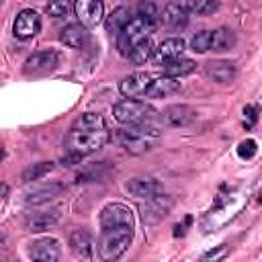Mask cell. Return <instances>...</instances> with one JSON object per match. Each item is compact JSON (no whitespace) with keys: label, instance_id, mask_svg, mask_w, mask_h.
<instances>
[{"label":"cell","instance_id":"cell-16","mask_svg":"<svg viewBox=\"0 0 262 262\" xmlns=\"http://www.w3.org/2000/svg\"><path fill=\"white\" fill-rule=\"evenodd\" d=\"M205 72H207L209 78H213L219 84H229L235 78V66L231 61H221V59L207 61L205 63Z\"/></svg>","mask_w":262,"mask_h":262},{"label":"cell","instance_id":"cell-26","mask_svg":"<svg viewBox=\"0 0 262 262\" xmlns=\"http://www.w3.org/2000/svg\"><path fill=\"white\" fill-rule=\"evenodd\" d=\"M63 190V186L61 184H47V186H43V188H39V190H31L29 194H27V203H43V201H49V199H53L55 194H59Z\"/></svg>","mask_w":262,"mask_h":262},{"label":"cell","instance_id":"cell-32","mask_svg":"<svg viewBox=\"0 0 262 262\" xmlns=\"http://www.w3.org/2000/svg\"><path fill=\"white\" fill-rule=\"evenodd\" d=\"M237 154L242 156V158H252L254 154H256V141L254 139H246V141H242L239 143V147H237Z\"/></svg>","mask_w":262,"mask_h":262},{"label":"cell","instance_id":"cell-1","mask_svg":"<svg viewBox=\"0 0 262 262\" xmlns=\"http://www.w3.org/2000/svg\"><path fill=\"white\" fill-rule=\"evenodd\" d=\"M111 139V133L104 129H92V131H80V129H70L66 137V147L72 154L78 156H88L98 149H102Z\"/></svg>","mask_w":262,"mask_h":262},{"label":"cell","instance_id":"cell-18","mask_svg":"<svg viewBox=\"0 0 262 262\" xmlns=\"http://www.w3.org/2000/svg\"><path fill=\"white\" fill-rule=\"evenodd\" d=\"M162 20H164L168 27H172V29H180V27H184V25L188 23V12H186L184 6L176 4V2H170V4L164 8Z\"/></svg>","mask_w":262,"mask_h":262},{"label":"cell","instance_id":"cell-11","mask_svg":"<svg viewBox=\"0 0 262 262\" xmlns=\"http://www.w3.org/2000/svg\"><path fill=\"white\" fill-rule=\"evenodd\" d=\"M184 47H186V43L182 41V39H178V37H172V39H166V41H162L160 45H158V49H154V61L158 63V66H162V63H166V61H170V59H174V57H180L182 53H184Z\"/></svg>","mask_w":262,"mask_h":262},{"label":"cell","instance_id":"cell-6","mask_svg":"<svg viewBox=\"0 0 262 262\" xmlns=\"http://www.w3.org/2000/svg\"><path fill=\"white\" fill-rule=\"evenodd\" d=\"M117 141L131 154H143V151H149L151 149V141H149V135H145L139 127L131 125L129 129H119L117 131Z\"/></svg>","mask_w":262,"mask_h":262},{"label":"cell","instance_id":"cell-10","mask_svg":"<svg viewBox=\"0 0 262 262\" xmlns=\"http://www.w3.org/2000/svg\"><path fill=\"white\" fill-rule=\"evenodd\" d=\"M151 74H145V72H137V74H131L127 76L121 84H119V90L123 96L127 98H137V96H143L149 82H151Z\"/></svg>","mask_w":262,"mask_h":262},{"label":"cell","instance_id":"cell-21","mask_svg":"<svg viewBox=\"0 0 262 262\" xmlns=\"http://www.w3.org/2000/svg\"><path fill=\"white\" fill-rule=\"evenodd\" d=\"M151 55H154V43L149 41V37H145V39L137 41V43L131 47V51H129L127 57H129L135 66H141V63H145L147 59H151Z\"/></svg>","mask_w":262,"mask_h":262},{"label":"cell","instance_id":"cell-8","mask_svg":"<svg viewBox=\"0 0 262 262\" xmlns=\"http://www.w3.org/2000/svg\"><path fill=\"white\" fill-rule=\"evenodd\" d=\"M39 31H41V16L35 10H31V8L20 10L18 16H16V20H14V37H18V39H31Z\"/></svg>","mask_w":262,"mask_h":262},{"label":"cell","instance_id":"cell-12","mask_svg":"<svg viewBox=\"0 0 262 262\" xmlns=\"http://www.w3.org/2000/svg\"><path fill=\"white\" fill-rule=\"evenodd\" d=\"M180 90V82H176V78L172 76H160V78H151L143 98H164L168 94H174Z\"/></svg>","mask_w":262,"mask_h":262},{"label":"cell","instance_id":"cell-33","mask_svg":"<svg viewBox=\"0 0 262 262\" xmlns=\"http://www.w3.org/2000/svg\"><path fill=\"white\" fill-rule=\"evenodd\" d=\"M6 190H8V188H6V184H0V196H2Z\"/></svg>","mask_w":262,"mask_h":262},{"label":"cell","instance_id":"cell-28","mask_svg":"<svg viewBox=\"0 0 262 262\" xmlns=\"http://www.w3.org/2000/svg\"><path fill=\"white\" fill-rule=\"evenodd\" d=\"M51 168H53L51 162H39V164H33L31 168H27V170L23 172V180H27V182H31V180H39L41 176H45L47 172H51Z\"/></svg>","mask_w":262,"mask_h":262},{"label":"cell","instance_id":"cell-24","mask_svg":"<svg viewBox=\"0 0 262 262\" xmlns=\"http://www.w3.org/2000/svg\"><path fill=\"white\" fill-rule=\"evenodd\" d=\"M104 127H106L104 117L98 113H84L72 125V129H80V131H92V129H104Z\"/></svg>","mask_w":262,"mask_h":262},{"label":"cell","instance_id":"cell-20","mask_svg":"<svg viewBox=\"0 0 262 262\" xmlns=\"http://www.w3.org/2000/svg\"><path fill=\"white\" fill-rule=\"evenodd\" d=\"M194 68H196V63H194L192 59L182 57V55H180V57H174V59H170V61L164 63V72H166V76H172V78L186 76V74L194 72Z\"/></svg>","mask_w":262,"mask_h":262},{"label":"cell","instance_id":"cell-5","mask_svg":"<svg viewBox=\"0 0 262 262\" xmlns=\"http://www.w3.org/2000/svg\"><path fill=\"white\" fill-rule=\"evenodd\" d=\"M117 227L133 229V213L123 203H111L100 211V229H117Z\"/></svg>","mask_w":262,"mask_h":262},{"label":"cell","instance_id":"cell-31","mask_svg":"<svg viewBox=\"0 0 262 262\" xmlns=\"http://www.w3.org/2000/svg\"><path fill=\"white\" fill-rule=\"evenodd\" d=\"M156 14H158V8H156V4H154L151 0H141V2L137 4V16L154 20Z\"/></svg>","mask_w":262,"mask_h":262},{"label":"cell","instance_id":"cell-29","mask_svg":"<svg viewBox=\"0 0 262 262\" xmlns=\"http://www.w3.org/2000/svg\"><path fill=\"white\" fill-rule=\"evenodd\" d=\"M190 49L196 53H205L211 49V31H201L190 39Z\"/></svg>","mask_w":262,"mask_h":262},{"label":"cell","instance_id":"cell-7","mask_svg":"<svg viewBox=\"0 0 262 262\" xmlns=\"http://www.w3.org/2000/svg\"><path fill=\"white\" fill-rule=\"evenodd\" d=\"M74 12L86 29L96 27L102 20L104 14V2L102 0H74Z\"/></svg>","mask_w":262,"mask_h":262},{"label":"cell","instance_id":"cell-27","mask_svg":"<svg viewBox=\"0 0 262 262\" xmlns=\"http://www.w3.org/2000/svg\"><path fill=\"white\" fill-rule=\"evenodd\" d=\"M186 8L194 14H213L219 8L217 0H186Z\"/></svg>","mask_w":262,"mask_h":262},{"label":"cell","instance_id":"cell-22","mask_svg":"<svg viewBox=\"0 0 262 262\" xmlns=\"http://www.w3.org/2000/svg\"><path fill=\"white\" fill-rule=\"evenodd\" d=\"M127 190L139 199H151L158 194L160 186L154 180H131V182H127Z\"/></svg>","mask_w":262,"mask_h":262},{"label":"cell","instance_id":"cell-17","mask_svg":"<svg viewBox=\"0 0 262 262\" xmlns=\"http://www.w3.org/2000/svg\"><path fill=\"white\" fill-rule=\"evenodd\" d=\"M59 221V211H45V213H35L31 217H27L25 227L27 231H45L49 227H53Z\"/></svg>","mask_w":262,"mask_h":262},{"label":"cell","instance_id":"cell-2","mask_svg":"<svg viewBox=\"0 0 262 262\" xmlns=\"http://www.w3.org/2000/svg\"><path fill=\"white\" fill-rule=\"evenodd\" d=\"M133 239V229L131 227H117V229H102L100 231V242H98V254L102 260H117L121 258Z\"/></svg>","mask_w":262,"mask_h":262},{"label":"cell","instance_id":"cell-19","mask_svg":"<svg viewBox=\"0 0 262 262\" xmlns=\"http://www.w3.org/2000/svg\"><path fill=\"white\" fill-rule=\"evenodd\" d=\"M59 39H61V43H66L68 47L78 49V47H82V45L88 41V33H86V27H84V25H68V27L61 31Z\"/></svg>","mask_w":262,"mask_h":262},{"label":"cell","instance_id":"cell-9","mask_svg":"<svg viewBox=\"0 0 262 262\" xmlns=\"http://www.w3.org/2000/svg\"><path fill=\"white\" fill-rule=\"evenodd\" d=\"M96 239L84 231V229H76L72 235H70V248L72 252L78 256V258H84V260H92L96 256Z\"/></svg>","mask_w":262,"mask_h":262},{"label":"cell","instance_id":"cell-25","mask_svg":"<svg viewBox=\"0 0 262 262\" xmlns=\"http://www.w3.org/2000/svg\"><path fill=\"white\" fill-rule=\"evenodd\" d=\"M235 43V37L229 29H217L211 31V49L215 51H225Z\"/></svg>","mask_w":262,"mask_h":262},{"label":"cell","instance_id":"cell-23","mask_svg":"<svg viewBox=\"0 0 262 262\" xmlns=\"http://www.w3.org/2000/svg\"><path fill=\"white\" fill-rule=\"evenodd\" d=\"M129 20H131L129 10H127L125 6H119V8H115V10L111 12V16L106 18V31L113 33V35H119V33L125 29V25H127Z\"/></svg>","mask_w":262,"mask_h":262},{"label":"cell","instance_id":"cell-13","mask_svg":"<svg viewBox=\"0 0 262 262\" xmlns=\"http://www.w3.org/2000/svg\"><path fill=\"white\" fill-rule=\"evenodd\" d=\"M59 55L55 51H37L25 61V72H49L57 66Z\"/></svg>","mask_w":262,"mask_h":262},{"label":"cell","instance_id":"cell-14","mask_svg":"<svg viewBox=\"0 0 262 262\" xmlns=\"http://www.w3.org/2000/svg\"><path fill=\"white\" fill-rule=\"evenodd\" d=\"M194 111L186 104H174V106H168L164 113H162V121H166L168 125L172 127H184V125H190L194 121Z\"/></svg>","mask_w":262,"mask_h":262},{"label":"cell","instance_id":"cell-3","mask_svg":"<svg viewBox=\"0 0 262 262\" xmlns=\"http://www.w3.org/2000/svg\"><path fill=\"white\" fill-rule=\"evenodd\" d=\"M113 115L123 125H139V123H149L158 119V113L147 102L137 100V98H127V100L117 102L113 106Z\"/></svg>","mask_w":262,"mask_h":262},{"label":"cell","instance_id":"cell-30","mask_svg":"<svg viewBox=\"0 0 262 262\" xmlns=\"http://www.w3.org/2000/svg\"><path fill=\"white\" fill-rule=\"evenodd\" d=\"M72 10V4L70 0H51L47 4V14L53 16V18H61V16H68Z\"/></svg>","mask_w":262,"mask_h":262},{"label":"cell","instance_id":"cell-15","mask_svg":"<svg viewBox=\"0 0 262 262\" xmlns=\"http://www.w3.org/2000/svg\"><path fill=\"white\" fill-rule=\"evenodd\" d=\"M29 256L41 262H55L59 258V244L55 239H39L35 244H31L29 248Z\"/></svg>","mask_w":262,"mask_h":262},{"label":"cell","instance_id":"cell-4","mask_svg":"<svg viewBox=\"0 0 262 262\" xmlns=\"http://www.w3.org/2000/svg\"><path fill=\"white\" fill-rule=\"evenodd\" d=\"M154 31H156V23H154V20L141 18V16L131 18V20L125 25V29L119 33V51H121L123 55H129L131 47H133L137 41L149 37V33H154Z\"/></svg>","mask_w":262,"mask_h":262}]
</instances>
